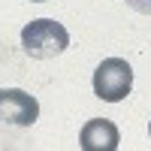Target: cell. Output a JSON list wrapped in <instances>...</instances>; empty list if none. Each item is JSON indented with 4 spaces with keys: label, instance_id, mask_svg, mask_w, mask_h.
<instances>
[{
    "label": "cell",
    "instance_id": "cell-6",
    "mask_svg": "<svg viewBox=\"0 0 151 151\" xmlns=\"http://www.w3.org/2000/svg\"><path fill=\"white\" fill-rule=\"evenodd\" d=\"M33 3H42V0H33Z\"/></svg>",
    "mask_w": 151,
    "mask_h": 151
},
{
    "label": "cell",
    "instance_id": "cell-7",
    "mask_svg": "<svg viewBox=\"0 0 151 151\" xmlns=\"http://www.w3.org/2000/svg\"><path fill=\"white\" fill-rule=\"evenodd\" d=\"M148 133H151V124H148Z\"/></svg>",
    "mask_w": 151,
    "mask_h": 151
},
{
    "label": "cell",
    "instance_id": "cell-3",
    "mask_svg": "<svg viewBox=\"0 0 151 151\" xmlns=\"http://www.w3.org/2000/svg\"><path fill=\"white\" fill-rule=\"evenodd\" d=\"M36 118H40V103L33 94L21 88H0V124L30 127Z\"/></svg>",
    "mask_w": 151,
    "mask_h": 151
},
{
    "label": "cell",
    "instance_id": "cell-2",
    "mask_svg": "<svg viewBox=\"0 0 151 151\" xmlns=\"http://www.w3.org/2000/svg\"><path fill=\"white\" fill-rule=\"evenodd\" d=\"M133 88V67L124 58H106L94 70V94L106 103H118Z\"/></svg>",
    "mask_w": 151,
    "mask_h": 151
},
{
    "label": "cell",
    "instance_id": "cell-4",
    "mask_svg": "<svg viewBox=\"0 0 151 151\" xmlns=\"http://www.w3.org/2000/svg\"><path fill=\"white\" fill-rule=\"evenodd\" d=\"M79 145L85 151H115L121 145V133L109 118H94V121H88L82 127Z\"/></svg>",
    "mask_w": 151,
    "mask_h": 151
},
{
    "label": "cell",
    "instance_id": "cell-5",
    "mask_svg": "<svg viewBox=\"0 0 151 151\" xmlns=\"http://www.w3.org/2000/svg\"><path fill=\"white\" fill-rule=\"evenodd\" d=\"M130 9H136V12H145V15H151V0H124Z\"/></svg>",
    "mask_w": 151,
    "mask_h": 151
},
{
    "label": "cell",
    "instance_id": "cell-1",
    "mask_svg": "<svg viewBox=\"0 0 151 151\" xmlns=\"http://www.w3.org/2000/svg\"><path fill=\"white\" fill-rule=\"evenodd\" d=\"M70 45V33L55 18H36L21 30V48L36 60H48L64 55Z\"/></svg>",
    "mask_w": 151,
    "mask_h": 151
}]
</instances>
